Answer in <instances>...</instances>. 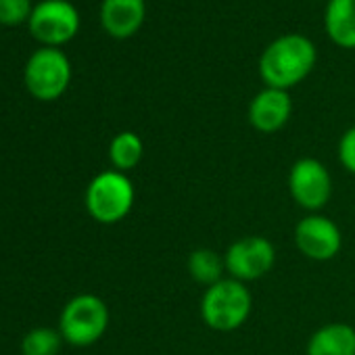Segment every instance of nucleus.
<instances>
[{
  "label": "nucleus",
  "instance_id": "obj_1",
  "mask_svg": "<svg viewBox=\"0 0 355 355\" xmlns=\"http://www.w3.org/2000/svg\"><path fill=\"white\" fill-rule=\"evenodd\" d=\"M318 59L315 44L303 34H284L272 40L259 57V76L268 88L288 90L301 84Z\"/></svg>",
  "mask_w": 355,
  "mask_h": 355
},
{
  "label": "nucleus",
  "instance_id": "obj_2",
  "mask_svg": "<svg viewBox=\"0 0 355 355\" xmlns=\"http://www.w3.org/2000/svg\"><path fill=\"white\" fill-rule=\"evenodd\" d=\"M253 309V297L245 282L228 278L220 280L203 293L201 315L203 322L218 332H232L241 328Z\"/></svg>",
  "mask_w": 355,
  "mask_h": 355
},
{
  "label": "nucleus",
  "instance_id": "obj_3",
  "mask_svg": "<svg viewBox=\"0 0 355 355\" xmlns=\"http://www.w3.org/2000/svg\"><path fill=\"white\" fill-rule=\"evenodd\" d=\"M134 197L130 178L117 169H109L92 178L88 184L86 209L98 224H117L132 211Z\"/></svg>",
  "mask_w": 355,
  "mask_h": 355
},
{
  "label": "nucleus",
  "instance_id": "obj_4",
  "mask_svg": "<svg viewBox=\"0 0 355 355\" xmlns=\"http://www.w3.org/2000/svg\"><path fill=\"white\" fill-rule=\"evenodd\" d=\"M24 82L28 92L38 101H57L71 82V63L61 49L42 46L26 63Z\"/></svg>",
  "mask_w": 355,
  "mask_h": 355
},
{
  "label": "nucleus",
  "instance_id": "obj_5",
  "mask_svg": "<svg viewBox=\"0 0 355 355\" xmlns=\"http://www.w3.org/2000/svg\"><path fill=\"white\" fill-rule=\"evenodd\" d=\"M109 326V307L96 295H78L61 311L59 332L73 347L96 343Z\"/></svg>",
  "mask_w": 355,
  "mask_h": 355
},
{
  "label": "nucleus",
  "instance_id": "obj_6",
  "mask_svg": "<svg viewBox=\"0 0 355 355\" xmlns=\"http://www.w3.org/2000/svg\"><path fill=\"white\" fill-rule=\"evenodd\" d=\"M28 28L38 42L59 49L78 34L80 13L69 0H42L34 7Z\"/></svg>",
  "mask_w": 355,
  "mask_h": 355
},
{
  "label": "nucleus",
  "instance_id": "obj_7",
  "mask_svg": "<svg viewBox=\"0 0 355 355\" xmlns=\"http://www.w3.org/2000/svg\"><path fill=\"white\" fill-rule=\"evenodd\" d=\"M288 191L303 209H322L332 195V180L326 165L311 157L299 159L288 171Z\"/></svg>",
  "mask_w": 355,
  "mask_h": 355
},
{
  "label": "nucleus",
  "instance_id": "obj_8",
  "mask_svg": "<svg viewBox=\"0 0 355 355\" xmlns=\"http://www.w3.org/2000/svg\"><path fill=\"white\" fill-rule=\"evenodd\" d=\"M276 261L274 245L263 236H243L226 251V270L234 280L249 282L266 276Z\"/></svg>",
  "mask_w": 355,
  "mask_h": 355
},
{
  "label": "nucleus",
  "instance_id": "obj_9",
  "mask_svg": "<svg viewBox=\"0 0 355 355\" xmlns=\"http://www.w3.org/2000/svg\"><path fill=\"white\" fill-rule=\"evenodd\" d=\"M295 245L305 257L328 261L338 255L343 236L332 220L324 216H307L295 228Z\"/></svg>",
  "mask_w": 355,
  "mask_h": 355
},
{
  "label": "nucleus",
  "instance_id": "obj_10",
  "mask_svg": "<svg viewBox=\"0 0 355 355\" xmlns=\"http://www.w3.org/2000/svg\"><path fill=\"white\" fill-rule=\"evenodd\" d=\"M293 113V101L288 90L263 88L249 105V121L261 134H274L286 125Z\"/></svg>",
  "mask_w": 355,
  "mask_h": 355
},
{
  "label": "nucleus",
  "instance_id": "obj_11",
  "mask_svg": "<svg viewBox=\"0 0 355 355\" xmlns=\"http://www.w3.org/2000/svg\"><path fill=\"white\" fill-rule=\"evenodd\" d=\"M144 17V0H103L101 3V26L117 40L132 38L142 28Z\"/></svg>",
  "mask_w": 355,
  "mask_h": 355
},
{
  "label": "nucleus",
  "instance_id": "obj_12",
  "mask_svg": "<svg viewBox=\"0 0 355 355\" xmlns=\"http://www.w3.org/2000/svg\"><path fill=\"white\" fill-rule=\"evenodd\" d=\"M328 38L347 51L355 49V0H328L324 11Z\"/></svg>",
  "mask_w": 355,
  "mask_h": 355
},
{
  "label": "nucleus",
  "instance_id": "obj_13",
  "mask_svg": "<svg viewBox=\"0 0 355 355\" xmlns=\"http://www.w3.org/2000/svg\"><path fill=\"white\" fill-rule=\"evenodd\" d=\"M307 355H355V328L343 322L322 326L311 334Z\"/></svg>",
  "mask_w": 355,
  "mask_h": 355
},
{
  "label": "nucleus",
  "instance_id": "obj_14",
  "mask_svg": "<svg viewBox=\"0 0 355 355\" xmlns=\"http://www.w3.org/2000/svg\"><path fill=\"white\" fill-rule=\"evenodd\" d=\"M144 155V144L136 132H119L109 144V159L121 173L134 169Z\"/></svg>",
  "mask_w": 355,
  "mask_h": 355
},
{
  "label": "nucleus",
  "instance_id": "obj_15",
  "mask_svg": "<svg viewBox=\"0 0 355 355\" xmlns=\"http://www.w3.org/2000/svg\"><path fill=\"white\" fill-rule=\"evenodd\" d=\"M187 266H189V274L193 276V280L199 284H205V286L220 282L222 272L226 268V263L214 249H195L191 253Z\"/></svg>",
  "mask_w": 355,
  "mask_h": 355
},
{
  "label": "nucleus",
  "instance_id": "obj_16",
  "mask_svg": "<svg viewBox=\"0 0 355 355\" xmlns=\"http://www.w3.org/2000/svg\"><path fill=\"white\" fill-rule=\"evenodd\" d=\"M61 332L53 328H34L21 340L24 355H57L61 349Z\"/></svg>",
  "mask_w": 355,
  "mask_h": 355
},
{
  "label": "nucleus",
  "instance_id": "obj_17",
  "mask_svg": "<svg viewBox=\"0 0 355 355\" xmlns=\"http://www.w3.org/2000/svg\"><path fill=\"white\" fill-rule=\"evenodd\" d=\"M32 11V0H0V26H19L30 21Z\"/></svg>",
  "mask_w": 355,
  "mask_h": 355
},
{
  "label": "nucleus",
  "instance_id": "obj_18",
  "mask_svg": "<svg viewBox=\"0 0 355 355\" xmlns=\"http://www.w3.org/2000/svg\"><path fill=\"white\" fill-rule=\"evenodd\" d=\"M338 159L347 171L355 173V125L343 134L338 142Z\"/></svg>",
  "mask_w": 355,
  "mask_h": 355
}]
</instances>
